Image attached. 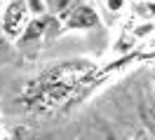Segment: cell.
<instances>
[{
    "label": "cell",
    "mask_w": 155,
    "mask_h": 140,
    "mask_svg": "<svg viewBox=\"0 0 155 140\" xmlns=\"http://www.w3.org/2000/svg\"><path fill=\"white\" fill-rule=\"evenodd\" d=\"M31 12L26 0H10L5 9H2V21H0V30L7 37H19L24 33V28L31 21Z\"/></svg>",
    "instance_id": "6da1fadb"
},
{
    "label": "cell",
    "mask_w": 155,
    "mask_h": 140,
    "mask_svg": "<svg viewBox=\"0 0 155 140\" xmlns=\"http://www.w3.org/2000/svg\"><path fill=\"white\" fill-rule=\"evenodd\" d=\"M78 2H80V0H45L47 12H49V14H54V17H61V19L66 17Z\"/></svg>",
    "instance_id": "3957f363"
},
{
    "label": "cell",
    "mask_w": 155,
    "mask_h": 140,
    "mask_svg": "<svg viewBox=\"0 0 155 140\" xmlns=\"http://www.w3.org/2000/svg\"><path fill=\"white\" fill-rule=\"evenodd\" d=\"M99 23V14L92 5L85 2H78L75 7L64 17V26L71 30H85V28H94Z\"/></svg>",
    "instance_id": "7a4b0ae2"
},
{
    "label": "cell",
    "mask_w": 155,
    "mask_h": 140,
    "mask_svg": "<svg viewBox=\"0 0 155 140\" xmlns=\"http://www.w3.org/2000/svg\"><path fill=\"white\" fill-rule=\"evenodd\" d=\"M106 7L110 9V12H122V7H125V0H106Z\"/></svg>",
    "instance_id": "5b68a950"
},
{
    "label": "cell",
    "mask_w": 155,
    "mask_h": 140,
    "mask_svg": "<svg viewBox=\"0 0 155 140\" xmlns=\"http://www.w3.org/2000/svg\"><path fill=\"white\" fill-rule=\"evenodd\" d=\"M26 5H28V12L33 17H45V12H47L45 0H26Z\"/></svg>",
    "instance_id": "277c9868"
},
{
    "label": "cell",
    "mask_w": 155,
    "mask_h": 140,
    "mask_svg": "<svg viewBox=\"0 0 155 140\" xmlns=\"http://www.w3.org/2000/svg\"><path fill=\"white\" fill-rule=\"evenodd\" d=\"M0 9H2V0H0Z\"/></svg>",
    "instance_id": "8992f818"
}]
</instances>
